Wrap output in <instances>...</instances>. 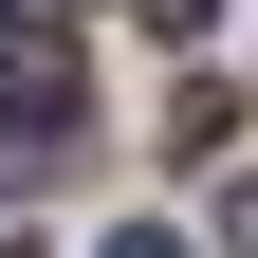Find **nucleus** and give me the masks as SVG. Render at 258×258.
Listing matches in <instances>:
<instances>
[{
	"mask_svg": "<svg viewBox=\"0 0 258 258\" xmlns=\"http://www.w3.org/2000/svg\"><path fill=\"white\" fill-rule=\"evenodd\" d=\"M148 19H166V37H203V0H148Z\"/></svg>",
	"mask_w": 258,
	"mask_h": 258,
	"instance_id": "7ed1b4c3",
	"label": "nucleus"
},
{
	"mask_svg": "<svg viewBox=\"0 0 258 258\" xmlns=\"http://www.w3.org/2000/svg\"><path fill=\"white\" fill-rule=\"evenodd\" d=\"M92 258H184V240H166V221H111V240H92Z\"/></svg>",
	"mask_w": 258,
	"mask_h": 258,
	"instance_id": "f03ea898",
	"label": "nucleus"
},
{
	"mask_svg": "<svg viewBox=\"0 0 258 258\" xmlns=\"http://www.w3.org/2000/svg\"><path fill=\"white\" fill-rule=\"evenodd\" d=\"M74 111H92L74 37H55V19H0V129H19V148H74Z\"/></svg>",
	"mask_w": 258,
	"mask_h": 258,
	"instance_id": "f257e3e1",
	"label": "nucleus"
}]
</instances>
